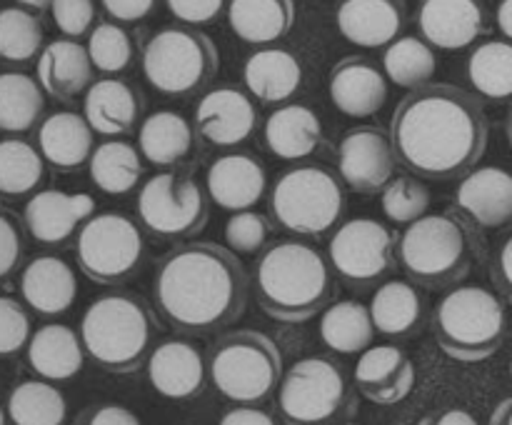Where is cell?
Listing matches in <instances>:
<instances>
[{"label":"cell","instance_id":"cell-13","mask_svg":"<svg viewBox=\"0 0 512 425\" xmlns=\"http://www.w3.org/2000/svg\"><path fill=\"white\" fill-rule=\"evenodd\" d=\"M395 243V235L375 218H353L330 238L328 260L345 283L370 288L393 273Z\"/></svg>","mask_w":512,"mask_h":425},{"label":"cell","instance_id":"cell-17","mask_svg":"<svg viewBox=\"0 0 512 425\" xmlns=\"http://www.w3.org/2000/svg\"><path fill=\"white\" fill-rule=\"evenodd\" d=\"M415 365L398 345H370L355 363V388L363 398L378 405H395L415 388Z\"/></svg>","mask_w":512,"mask_h":425},{"label":"cell","instance_id":"cell-14","mask_svg":"<svg viewBox=\"0 0 512 425\" xmlns=\"http://www.w3.org/2000/svg\"><path fill=\"white\" fill-rule=\"evenodd\" d=\"M395 150L388 135L375 125L345 133L338 145V173L355 193H378L393 180Z\"/></svg>","mask_w":512,"mask_h":425},{"label":"cell","instance_id":"cell-10","mask_svg":"<svg viewBox=\"0 0 512 425\" xmlns=\"http://www.w3.org/2000/svg\"><path fill=\"white\" fill-rule=\"evenodd\" d=\"M220 55L213 40L193 28H165L143 50V73L163 95H190L213 80Z\"/></svg>","mask_w":512,"mask_h":425},{"label":"cell","instance_id":"cell-45","mask_svg":"<svg viewBox=\"0 0 512 425\" xmlns=\"http://www.w3.org/2000/svg\"><path fill=\"white\" fill-rule=\"evenodd\" d=\"M268 220L263 218L255 210H240V213H233L225 223V243L233 253H245L253 255L260 253L268 243Z\"/></svg>","mask_w":512,"mask_h":425},{"label":"cell","instance_id":"cell-32","mask_svg":"<svg viewBox=\"0 0 512 425\" xmlns=\"http://www.w3.org/2000/svg\"><path fill=\"white\" fill-rule=\"evenodd\" d=\"M228 23L245 43H273L293 28L295 3L293 0H230Z\"/></svg>","mask_w":512,"mask_h":425},{"label":"cell","instance_id":"cell-16","mask_svg":"<svg viewBox=\"0 0 512 425\" xmlns=\"http://www.w3.org/2000/svg\"><path fill=\"white\" fill-rule=\"evenodd\" d=\"M148 380L163 398L190 400L203 393L208 380V355L185 338H170L150 350Z\"/></svg>","mask_w":512,"mask_h":425},{"label":"cell","instance_id":"cell-28","mask_svg":"<svg viewBox=\"0 0 512 425\" xmlns=\"http://www.w3.org/2000/svg\"><path fill=\"white\" fill-rule=\"evenodd\" d=\"M38 150L48 165L58 170H75L93 155V128L85 115L60 110L38 125Z\"/></svg>","mask_w":512,"mask_h":425},{"label":"cell","instance_id":"cell-6","mask_svg":"<svg viewBox=\"0 0 512 425\" xmlns=\"http://www.w3.org/2000/svg\"><path fill=\"white\" fill-rule=\"evenodd\" d=\"M433 333L448 358L460 363L493 358L505 340L503 300L480 285H460L435 305Z\"/></svg>","mask_w":512,"mask_h":425},{"label":"cell","instance_id":"cell-12","mask_svg":"<svg viewBox=\"0 0 512 425\" xmlns=\"http://www.w3.org/2000/svg\"><path fill=\"white\" fill-rule=\"evenodd\" d=\"M138 218L158 238H188L208 223V200L200 185L183 173H158L138 193Z\"/></svg>","mask_w":512,"mask_h":425},{"label":"cell","instance_id":"cell-27","mask_svg":"<svg viewBox=\"0 0 512 425\" xmlns=\"http://www.w3.org/2000/svg\"><path fill=\"white\" fill-rule=\"evenodd\" d=\"M93 70L88 48L73 38L53 40L38 55V83L55 100H70L88 90Z\"/></svg>","mask_w":512,"mask_h":425},{"label":"cell","instance_id":"cell-52","mask_svg":"<svg viewBox=\"0 0 512 425\" xmlns=\"http://www.w3.org/2000/svg\"><path fill=\"white\" fill-rule=\"evenodd\" d=\"M218 425H278V418L268 410H260L255 405H238L223 413Z\"/></svg>","mask_w":512,"mask_h":425},{"label":"cell","instance_id":"cell-40","mask_svg":"<svg viewBox=\"0 0 512 425\" xmlns=\"http://www.w3.org/2000/svg\"><path fill=\"white\" fill-rule=\"evenodd\" d=\"M468 78L475 93L488 100L512 98V43L488 40L480 43L468 58Z\"/></svg>","mask_w":512,"mask_h":425},{"label":"cell","instance_id":"cell-5","mask_svg":"<svg viewBox=\"0 0 512 425\" xmlns=\"http://www.w3.org/2000/svg\"><path fill=\"white\" fill-rule=\"evenodd\" d=\"M283 353L270 335L243 328L218 335L208 348V378L238 405L265 403L283 378Z\"/></svg>","mask_w":512,"mask_h":425},{"label":"cell","instance_id":"cell-19","mask_svg":"<svg viewBox=\"0 0 512 425\" xmlns=\"http://www.w3.org/2000/svg\"><path fill=\"white\" fill-rule=\"evenodd\" d=\"M418 28L433 48L463 50L485 33V8L480 0H423Z\"/></svg>","mask_w":512,"mask_h":425},{"label":"cell","instance_id":"cell-43","mask_svg":"<svg viewBox=\"0 0 512 425\" xmlns=\"http://www.w3.org/2000/svg\"><path fill=\"white\" fill-rule=\"evenodd\" d=\"M380 205L388 220L398 225H410L428 215L430 190L413 175H398L390 180L380 195Z\"/></svg>","mask_w":512,"mask_h":425},{"label":"cell","instance_id":"cell-31","mask_svg":"<svg viewBox=\"0 0 512 425\" xmlns=\"http://www.w3.org/2000/svg\"><path fill=\"white\" fill-rule=\"evenodd\" d=\"M368 308L375 333L385 338H410L423 320V298L410 280H385Z\"/></svg>","mask_w":512,"mask_h":425},{"label":"cell","instance_id":"cell-50","mask_svg":"<svg viewBox=\"0 0 512 425\" xmlns=\"http://www.w3.org/2000/svg\"><path fill=\"white\" fill-rule=\"evenodd\" d=\"M105 13L118 23H138L155 10L158 0H100Z\"/></svg>","mask_w":512,"mask_h":425},{"label":"cell","instance_id":"cell-55","mask_svg":"<svg viewBox=\"0 0 512 425\" xmlns=\"http://www.w3.org/2000/svg\"><path fill=\"white\" fill-rule=\"evenodd\" d=\"M498 28L512 43V0H500L498 5Z\"/></svg>","mask_w":512,"mask_h":425},{"label":"cell","instance_id":"cell-38","mask_svg":"<svg viewBox=\"0 0 512 425\" xmlns=\"http://www.w3.org/2000/svg\"><path fill=\"white\" fill-rule=\"evenodd\" d=\"M45 180V160L23 138L0 140V198H25Z\"/></svg>","mask_w":512,"mask_h":425},{"label":"cell","instance_id":"cell-56","mask_svg":"<svg viewBox=\"0 0 512 425\" xmlns=\"http://www.w3.org/2000/svg\"><path fill=\"white\" fill-rule=\"evenodd\" d=\"M15 3L25 10H50L53 0H15Z\"/></svg>","mask_w":512,"mask_h":425},{"label":"cell","instance_id":"cell-3","mask_svg":"<svg viewBox=\"0 0 512 425\" xmlns=\"http://www.w3.org/2000/svg\"><path fill=\"white\" fill-rule=\"evenodd\" d=\"M253 288L265 315L280 323H305L328 308L335 280L328 260L313 245L280 240L260 253Z\"/></svg>","mask_w":512,"mask_h":425},{"label":"cell","instance_id":"cell-59","mask_svg":"<svg viewBox=\"0 0 512 425\" xmlns=\"http://www.w3.org/2000/svg\"><path fill=\"white\" fill-rule=\"evenodd\" d=\"M338 425H358V423H353V420H345V423H338Z\"/></svg>","mask_w":512,"mask_h":425},{"label":"cell","instance_id":"cell-24","mask_svg":"<svg viewBox=\"0 0 512 425\" xmlns=\"http://www.w3.org/2000/svg\"><path fill=\"white\" fill-rule=\"evenodd\" d=\"M335 25L348 43L358 48H383L398 40L405 25L403 0H343Z\"/></svg>","mask_w":512,"mask_h":425},{"label":"cell","instance_id":"cell-36","mask_svg":"<svg viewBox=\"0 0 512 425\" xmlns=\"http://www.w3.org/2000/svg\"><path fill=\"white\" fill-rule=\"evenodd\" d=\"M5 410L13 425H63L68 418V400L50 380L35 378L10 390Z\"/></svg>","mask_w":512,"mask_h":425},{"label":"cell","instance_id":"cell-37","mask_svg":"<svg viewBox=\"0 0 512 425\" xmlns=\"http://www.w3.org/2000/svg\"><path fill=\"white\" fill-rule=\"evenodd\" d=\"M45 90L28 73H0V133H28L45 110Z\"/></svg>","mask_w":512,"mask_h":425},{"label":"cell","instance_id":"cell-42","mask_svg":"<svg viewBox=\"0 0 512 425\" xmlns=\"http://www.w3.org/2000/svg\"><path fill=\"white\" fill-rule=\"evenodd\" d=\"M88 55L90 63L98 73H123L135 55L133 35L118 23H98L88 33Z\"/></svg>","mask_w":512,"mask_h":425},{"label":"cell","instance_id":"cell-1","mask_svg":"<svg viewBox=\"0 0 512 425\" xmlns=\"http://www.w3.org/2000/svg\"><path fill=\"white\" fill-rule=\"evenodd\" d=\"M395 160L418 178L468 175L488 148L483 103L450 83H428L405 95L390 120Z\"/></svg>","mask_w":512,"mask_h":425},{"label":"cell","instance_id":"cell-4","mask_svg":"<svg viewBox=\"0 0 512 425\" xmlns=\"http://www.w3.org/2000/svg\"><path fill=\"white\" fill-rule=\"evenodd\" d=\"M78 333L93 363L110 373H133L148 360L158 325L140 295L115 290L85 308Z\"/></svg>","mask_w":512,"mask_h":425},{"label":"cell","instance_id":"cell-35","mask_svg":"<svg viewBox=\"0 0 512 425\" xmlns=\"http://www.w3.org/2000/svg\"><path fill=\"white\" fill-rule=\"evenodd\" d=\"M88 173L95 188L105 195H125L138 185L143 163L135 145L125 140H105L93 150L88 160Z\"/></svg>","mask_w":512,"mask_h":425},{"label":"cell","instance_id":"cell-60","mask_svg":"<svg viewBox=\"0 0 512 425\" xmlns=\"http://www.w3.org/2000/svg\"><path fill=\"white\" fill-rule=\"evenodd\" d=\"M510 375H512V360H510Z\"/></svg>","mask_w":512,"mask_h":425},{"label":"cell","instance_id":"cell-44","mask_svg":"<svg viewBox=\"0 0 512 425\" xmlns=\"http://www.w3.org/2000/svg\"><path fill=\"white\" fill-rule=\"evenodd\" d=\"M33 335L28 308L10 295H0V358L23 353Z\"/></svg>","mask_w":512,"mask_h":425},{"label":"cell","instance_id":"cell-41","mask_svg":"<svg viewBox=\"0 0 512 425\" xmlns=\"http://www.w3.org/2000/svg\"><path fill=\"white\" fill-rule=\"evenodd\" d=\"M43 48V25L38 15L25 8L0 10V60L28 63Z\"/></svg>","mask_w":512,"mask_h":425},{"label":"cell","instance_id":"cell-49","mask_svg":"<svg viewBox=\"0 0 512 425\" xmlns=\"http://www.w3.org/2000/svg\"><path fill=\"white\" fill-rule=\"evenodd\" d=\"M168 10L178 20L190 25H203L218 18L225 0H165Z\"/></svg>","mask_w":512,"mask_h":425},{"label":"cell","instance_id":"cell-39","mask_svg":"<svg viewBox=\"0 0 512 425\" xmlns=\"http://www.w3.org/2000/svg\"><path fill=\"white\" fill-rule=\"evenodd\" d=\"M438 70V55L433 45L415 35L393 40L383 53V73L400 88H423Z\"/></svg>","mask_w":512,"mask_h":425},{"label":"cell","instance_id":"cell-58","mask_svg":"<svg viewBox=\"0 0 512 425\" xmlns=\"http://www.w3.org/2000/svg\"><path fill=\"white\" fill-rule=\"evenodd\" d=\"M5 420H8V410H5L3 405H0V425H5Z\"/></svg>","mask_w":512,"mask_h":425},{"label":"cell","instance_id":"cell-47","mask_svg":"<svg viewBox=\"0 0 512 425\" xmlns=\"http://www.w3.org/2000/svg\"><path fill=\"white\" fill-rule=\"evenodd\" d=\"M25 258V238L18 220L0 210V285L18 273L20 263Z\"/></svg>","mask_w":512,"mask_h":425},{"label":"cell","instance_id":"cell-30","mask_svg":"<svg viewBox=\"0 0 512 425\" xmlns=\"http://www.w3.org/2000/svg\"><path fill=\"white\" fill-rule=\"evenodd\" d=\"M243 80L260 103H283L303 85V65L290 50L265 48L245 60Z\"/></svg>","mask_w":512,"mask_h":425},{"label":"cell","instance_id":"cell-22","mask_svg":"<svg viewBox=\"0 0 512 425\" xmlns=\"http://www.w3.org/2000/svg\"><path fill=\"white\" fill-rule=\"evenodd\" d=\"M455 205L480 228H500L512 220V173L498 165L473 168L455 190Z\"/></svg>","mask_w":512,"mask_h":425},{"label":"cell","instance_id":"cell-20","mask_svg":"<svg viewBox=\"0 0 512 425\" xmlns=\"http://www.w3.org/2000/svg\"><path fill=\"white\" fill-rule=\"evenodd\" d=\"M205 188L218 208L240 213L260 203L268 188V175L255 155L228 153L213 160L205 175Z\"/></svg>","mask_w":512,"mask_h":425},{"label":"cell","instance_id":"cell-51","mask_svg":"<svg viewBox=\"0 0 512 425\" xmlns=\"http://www.w3.org/2000/svg\"><path fill=\"white\" fill-rule=\"evenodd\" d=\"M493 283L498 293L512 305V233L503 240L493 258Z\"/></svg>","mask_w":512,"mask_h":425},{"label":"cell","instance_id":"cell-34","mask_svg":"<svg viewBox=\"0 0 512 425\" xmlns=\"http://www.w3.org/2000/svg\"><path fill=\"white\" fill-rule=\"evenodd\" d=\"M373 335L370 308L360 300H338L320 313V340L333 353H363L373 343Z\"/></svg>","mask_w":512,"mask_h":425},{"label":"cell","instance_id":"cell-53","mask_svg":"<svg viewBox=\"0 0 512 425\" xmlns=\"http://www.w3.org/2000/svg\"><path fill=\"white\" fill-rule=\"evenodd\" d=\"M418 425H480L478 418L473 413L463 408H445V410H430L423 418L418 420Z\"/></svg>","mask_w":512,"mask_h":425},{"label":"cell","instance_id":"cell-25","mask_svg":"<svg viewBox=\"0 0 512 425\" xmlns=\"http://www.w3.org/2000/svg\"><path fill=\"white\" fill-rule=\"evenodd\" d=\"M25 363L38 378L50 380V383L73 380L85 363L80 333L63 323L43 325L30 335L25 345Z\"/></svg>","mask_w":512,"mask_h":425},{"label":"cell","instance_id":"cell-57","mask_svg":"<svg viewBox=\"0 0 512 425\" xmlns=\"http://www.w3.org/2000/svg\"><path fill=\"white\" fill-rule=\"evenodd\" d=\"M505 128H508V140L512 145V105H510V113H508V123H505Z\"/></svg>","mask_w":512,"mask_h":425},{"label":"cell","instance_id":"cell-8","mask_svg":"<svg viewBox=\"0 0 512 425\" xmlns=\"http://www.w3.org/2000/svg\"><path fill=\"white\" fill-rule=\"evenodd\" d=\"M395 258L413 283L445 288L470 270L468 230L455 215L428 213L400 233Z\"/></svg>","mask_w":512,"mask_h":425},{"label":"cell","instance_id":"cell-15","mask_svg":"<svg viewBox=\"0 0 512 425\" xmlns=\"http://www.w3.org/2000/svg\"><path fill=\"white\" fill-rule=\"evenodd\" d=\"M95 215V198L88 193H65L45 188L28 198L23 225L30 238L43 245H63Z\"/></svg>","mask_w":512,"mask_h":425},{"label":"cell","instance_id":"cell-9","mask_svg":"<svg viewBox=\"0 0 512 425\" xmlns=\"http://www.w3.org/2000/svg\"><path fill=\"white\" fill-rule=\"evenodd\" d=\"M343 210V183L323 165L285 170L270 190V213L275 223L295 235L328 233L338 225Z\"/></svg>","mask_w":512,"mask_h":425},{"label":"cell","instance_id":"cell-11","mask_svg":"<svg viewBox=\"0 0 512 425\" xmlns=\"http://www.w3.org/2000/svg\"><path fill=\"white\" fill-rule=\"evenodd\" d=\"M145 255L138 223L118 210L95 213L75 238V258L85 278L98 285H118L133 278Z\"/></svg>","mask_w":512,"mask_h":425},{"label":"cell","instance_id":"cell-23","mask_svg":"<svg viewBox=\"0 0 512 425\" xmlns=\"http://www.w3.org/2000/svg\"><path fill=\"white\" fill-rule=\"evenodd\" d=\"M330 100L348 118H370L388 100V80L368 58L350 55L330 73Z\"/></svg>","mask_w":512,"mask_h":425},{"label":"cell","instance_id":"cell-54","mask_svg":"<svg viewBox=\"0 0 512 425\" xmlns=\"http://www.w3.org/2000/svg\"><path fill=\"white\" fill-rule=\"evenodd\" d=\"M488 425H512V395L495 405V410L490 413Z\"/></svg>","mask_w":512,"mask_h":425},{"label":"cell","instance_id":"cell-46","mask_svg":"<svg viewBox=\"0 0 512 425\" xmlns=\"http://www.w3.org/2000/svg\"><path fill=\"white\" fill-rule=\"evenodd\" d=\"M95 13L98 5L95 0H53L50 3V15L53 23L65 38H80L95 28Z\"/></svg>","mask_w":512,"mask_h":425},{"label":"cell","instance_id":"cell-29","mask_svg":"<svg viewBox=\"0 0 512 425\" xmlns=\"http://www.w3.org/2000/svg\"><path fill=\"white\" fill-rule=\"evenodd\" d=\"M265 145L280 160H303L323 143V123L308 105H283L265 120Z\"/></svg>","mask_w":512,"mask_h":425},{"label":"cell","instance_id":"cell-26","mask_svg":"<svg viewBox=\"0 0 512 425\" xmlns=\"http://www.w3.org/2000/svg\"><path fill=\"white\" fill-rule=\"evenodd\" d=\"M143 113V98L120 78H100L85 90L83 115L93 133L128 135L138 125Z\"/></svg>","mask_w":512,"mask_h":425},{"label":"cell","instance_id":"cell-18","mask_svg":"<svg viewBox=\"0 0 512 425\" xmlns=\"http://www.w3.org/2000/svg\"><path fill=\"white\" fill-rule=\"evenodd\" d=\"M258 125V110L248 93L223 85L200 98L195 108V128L200 138L218 148H233L245 143Z\"/></svg>","mask_w":512,"mask_h":425},{"label":"cell","instance_id":"cell-2","mask_svg":"<svg viewBox=\"0 0 512 425\" xmlns=\"http://www.w3.org/2000/svg\"><path fill=\"white\" fill-rule=\"evenodd\" d=\"M153 300L178 333H218L245 313L248 273L230 248L208 240L185 243L155 268Z\"/></svg>","mask_w":512,"mask_h":425},{"label":"cell","instance_id":"cell-7","mask_svg":"<svg viewBox=\"0 0 512 425\" xmlns=\"http://www.w3.org/2000/svg\"><path fill=\"white\" fill-rule=\"evenodd\" d=\"M283 425H338L358 410V398L335 360L310 355L290 365L275 390Z\"/></svg>","mask_w":512,"mask_h":425},{"label":"cell","instance_id":"cell-21","mask_svg":"<svg viewBox=\"0 0 512 425\" xmlns=\"http://www.w3.org/2000/svg\"><path fill=\"white\" fill-rule=\"evenodd\" d=\"M20 295L28 310L43 318H55L73 308L78 298V278L58 255H38L20 273Z\"/></svg>","mask_w":512,"mask_h":425},{"label":"cell","instance_id":"cell-48","mask_svg":"<svg viewBox=\"0 0 512 425\" xmlns=\"http://www.w3.org/2000/svg\"><path fill=\"white\" fill-rule=\"evenodd\" d=\"M73 425H143L138 415L118 403L88 405L75 415Z\"/></svg>","mask_w":512,"mask_h":425},{"label":"cell","instance_id":"cell-33","mask_svg":"<svg viewBox=\"0 0 512 425\" xmlns=\"http://www.w3.org/2000/svg\"><path fill=\"white\" fill-rule=\"evenodd\" d=\"M193 138V125L183 115L175 110H158L140 123L138 148L148 163L168 168L188 158L193 150Z\"/></svg>","mask_w":512,"mask_h":425}]
</instances>
